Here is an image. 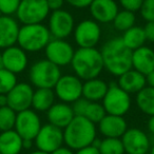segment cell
I'll return each mask as SVG.
<instances>
[{
	"mask_svg": "<svg viewBox=\"0 0 154 154\" xmlns=\"http://www.w3.org/2000/svg\"><path fill=\"white\" fill-rule=\"evenodd\" d=\"M103 68L114 76L119 77L132 69V51L125 45L120 37L109 39L100 50Z\"/></svg>",
	"mask_w": 154,
	"mask_h": 154,
	"instance_id": "1",
	"label": "cell"
},
{
	"mask_svg": "<svg viewBox=\"0 0 154 154\" xmlns=\"http://www.w3.org/2000/svg\"><path fill=\"white\" fill-rule=\"evenodd\" d=\"M96 138V126L84 116H74L63 129V143L71 150L91 146Z\"/></svg>",
	"mask_w": 154,
	"mask_h": 154,
	"instance_id": "2",
	"label": "cell"
},
{
	"mask_svg": "<svg viewBox=\"0 0 154 154\" xmlns=\"http://www.w3.org/2000/svg\"><path fill=\"white\" fill-rule=\"evenodd\" d=\"M71 66L75 75L84 80L97 78L105 69L100 51L95 48H79L76 50L71 61Z\"/></svg>",
	"mask_w": 154,
	"mask_h": 154,
	"instance_id": "3",
	"label": "cell"
},
{
	"mask_svg": "<svg viewBox=\"0 0 154 154\" xmlns=\"http://www.w3.org/2000/svg\"><path fill=\"white\" fill-rule=\"evenodd\" d=\"M51 40V34L42 23L24 24L19 29L17 43L26 52H39L45 49Z\"/></svg>",
	"mask_w": 154,
	"mask_h": 154,
	"instance_id": "4",
	"label": "cell"
},
{
	"mask_svg": "<svg viewBox=\"0 0 154 154\" xmlns=\"http://www.w3.org/2000/svg\"><path fill=\"white\" fill-rule=\"evenodd\" d=\"M60 76L59 66L48 59H41L33 63L29 72L31 84L37 89H54Z\"/></svg>",
	"mask_w": 154,
	"mask_h": 154,
	"instance_id": "5",
	"label": "cell"
},
{
	"mask_svg": "<svg viewBox=\"0 0 154 154\" xmlns=\"http://www.w3.org/2000/svg\"><path fill=\"white\" fill-rule=\"evenodd\" d=\"M101 105L103 106L107 114L124 116L126 113H128L131 107L130 94L120 89L117 84L112 82L108 88Z\"/></svg>",
	"mask_w": 154,
	"mask_h": 154,
	"instance_id": "6",
	"label": "cell"
},
{
	"mask_svg": "<svg viewBox=\"0 0 154 154\" xmlns=\"http://www.w3.org/2000/svg\"><path fill=\"white\" fill-rule=\"evenodd\" d=\"M50 10L47 0H21L16 12L18 20L22 24H37L49 16Z\"/></svg>",
	"mask_w": 154,
	"mask_h": 154,
	"instance_id": "7",
	"label": "cell"
},
{
	"mask_svg": "<svg viewBox=\"0 0 154 154\" xmlns=\"http://www.w3.org/2000/svg\"><path fill=\"white\" fill-rule=\"evenodd\" d=\"M54 93L61 103H73L82 97V82L76 75H61L54 87Z\"/></svg>",
	"mask_w": 154,
	"mask_h": 154,
	"instance_id": "8",
	"label": "cell"
},
{
	"mask_svg": "<svg viewBox=\"0 0 154 154\" xmlns=\"http://www.w3.org/2000/svg\"><path fill=\"white\" fill-rule=\"evenodd\" d=\"M101 37V29L93 19H85L74 28V40L82 49L95 48Z\"/></svg>",
	"mask_w": 154,
	"mask_h": 154,
	"instance_id": "9",
	"label": "cell"
},
{
	"mask_svg": "<svg viewBox=\"0 0 154 154\" xmlns=\"http://www.w3.org/2000/svg\"><path fill=\"white\" fill-rule=\"evenodd\" d=\"M34 143L37 150L51 154L56 149L60 148L63 143V130L51 124L41 126Z\"/></svg>",
	"mask_w": 154,
	"mask_h": 154,
	"instance_id": "10",
	"label": "cell"
},
{
	"mask_svg": "<svg viewBox=\"0 0 154 154\" xmlns=\"http://www.w3.org/2000/svg\"><path fill=\"white\" fill-rule=\"evenodd\" d=\"M74 28L75 21L70 12L61 9L52 12L50 15L48 29L55 39H66L74 32Z\"/></svg>",
	"mask_w": 154,
	"mask_h": 154,
	"instance_id": "11",
	"label": "cell"
},
{
	"mask_svg": "<svg viewBox=\"0 0 154 154\" xmlns=\"http://www.w3.org/2000/svg\"><path fill=\"white\" fill-rule=\"evenodd\" d=\"M41 120L34 110H24L18 112L14 130L20 135L22 139L34 140L41 128Z\"/></svg>",
	"mask_w": 154,
	"mask_h": 154,
	"instance_id": "12",
	"label": "cell"
},
{
	"mask_svg": "<svg viewBox=\"0 0 154 154\" xmlns=\"http://www.w3.org/2000/svg\"><path fill=\"white\" fill-rule=\"evenodd\" d=\"M45 57L49 61L57 66H64L71 64L74 56L73 47L64 39H52L45 49Z\"/></svg>",
	"mask_w": 154,
	"mask_h": 154,
	"instance_id": "13",
	"label": "cell"
},
{
	"mask_svg": "<svg viewBox=\"0 0 154 154\" xmlns=\"http://www.w3.org/2000/svg\"><path fill=\"white\" fill-rule=\"evenodd\" d=\"M120 139L127 154H147L151 147L148 135L137 128L128 129Z\"/></svg>",
	"mask_w": 154,
	"mask_h": 154,
	"instance_id": "14",
	"label": "cell"
},
{
	"mask_svg": "<svg viewBox=\"0 0 154 154\" xmlns=\"http://www.w3.org/2000/svg\"><path fill=\"white\" fill-rule=\"evenodd\" d=\"M33 93L34 90L31 85L26 82H17V85L7 94L8 106L16 113L30 109L32 107Z\"/></svg>",
	"mask_w": 154,
	"mask_h": 154,
	"instance_id": "15",
	"label": "cell"
},
{
	"mask_svg": "<svg viewBox=\"0 0 154 154\" xmlns=\"http://www.w3.org/2000/svg\"><path fill=\"white\" fill-rule=\"evenodd\" d=\"M3 68L14 74L23 72L28 66V56L26 52L20 47H10L2 52Z\"/></svg>",
	"mask_w": 154,
	"mask_h": 154,
	"instance_id": "16",
	"label": "cell"
},
{
	"mask_svg": "<svg viewBox=\"0 0 154 154\" xmlns=\"http://www.w3.org/2000/svg\"><path fill=\"white\" fill-rule=\"evenodd\" d=\"M89 9L93 20L100 23L112 22L118 13V5L114 0H93Z\"/></svg>",
	"mask_w": 154,
	"mask_h": 154,
	"instance_id": "17",
	"label": "cell"
},
{
	"mask_svg": "<svg viewBox=\"0 0 154 154\" xmlns=\"http://www.w3.org/2000/svg\"><path fill=\"white\" fill-rule=\"evenodd\" d=\"M98 130L106 138H122L128 130V125L124 116L106 114L98 122Z\"/></svg>",
	"mask_w": 154,
	"mask_h": 154,
	"instance_id": "18",
	"label": "cell"
},
{
	"mask_svg": "<svg viewBox=\"0 0 154 154\" xmlns=\"http://www.w3.org/2000/svg\"><path fill=\"white\" fill-rule=\"evenodd\" d=\"M19 24L12 16L0 17V49H8L17 43Z\"/></svg>",
	"mask_w": 154,
	"mask_h": 154,
	"instance_id": "19",
	"label": "cell"
},
{
	"mask_svg": "<svg viewBox=\"0 0 154 154\" xmlns=\"http://www.w3.org/2000/svg\"><path fill=\"white\" fill-rule=\"evenodd\" d=\"M49 124L63 130L74 118L72 107L66 103H54L47 111Z\"/></svg>",
	"mask_w": 154,
	"mask_h": 154,
	"instance_id": "20",
	"label": "cell"
},
{
	"mask_svg": "<svg viewBox=\"0 0 154 154\" xmlns=\"http://www.w3.org/2000/svg\"><path fill=\"white\" fill-rule=\"evenodd\" d=\"M132 69L147 75L154 70V51L149 47H143L132 51Z\"/></svg>",
	"mask_w": 154,
	"mask_h": 154,
	"instance_id": "21",
	"label": "cell"
},
{
	"mask_svg": "<svg viewBox=\"0 0 154 154\" xmlns=\"http://www.w3.org/2000/svg\"><path fill=\"white\" fill-rule=\"evenodd\" d=\"M118 87L127 92L128 94H135L143 90L146 84V76L141 73L135 71L134 69H130L118 77Z\"/></svg>",
	"mask_w": 154,
	"mask_h": 154,
	"instance_id": "22",
	"label": "cell"
},
{
	"mask_svg": "<svg viewBox=\"0 0 154 154\" xmlns=\"http://www.w3.org/2000/svg\"><path fill=\"white\" fill-rule=\"evenodd\" d=\"M109 86L107 82L103 79L93 78V79L86 80L82 82V97L89 101H96L103 100L106 93L108 91Z\"/></svg>",
	"mask_w": 154,
	"mask_h": 154,
	"instance_id": "23",
	"label": "cell"
},
{
	"mask_svg": "<svg viewBox=\"0 0 154 154\" xmlns=\"http://www.w3.org/2000/svg\"><path fill=\"white\" fill-rule=\"evenodd\" d=\"M22 150V138L14 129L0 132V153L19 154Z\"/></svg>",
	"mask_w": 154,
	"mask_h": 154,
	"instance_id": "24",
	"label": "cell"
},
{
	"mask_svg": "<svg viewBox=\"0 0 154 154\" xmlns=\"http://www.w3.org/2000/svg\"><path fill=\"white\" fill-rule=\"evenodd\" d=\"M55 96L53 89H37L33 93V109L38 112H47L55 103Z\"/></svg>",
	"mask_w": 154,
	"mask_h": 154,
	"instance_id": "25",
	"label": "cell"
},
{
	"mask_svg": "<svg viewBox=\"0 0 154 154\" xmlns=\"http://www.w3.org/2000/svg\"><path fill=\"white\" fill-rule=\"evenodd\" d=\"M120 38H122V42L125 43V45L131 51H134V50L143 47V43L147 41L143 29L136 26H132L126 32H124L122 37H120Z\"/></svg>",
	"mask_w": 154,
	"mask_h": 154,
	"instance_id": "26",
	"label": "cell"
},
{
	"mask_svg": "<svg viewBox=\"0 0 154 154\" xmlns=\"http://www.w3.org/2000/svg\"><path fill=\"white\" fill-rule=\"evenodd\" d=\"M136 105L143 113L154 116V88L145 87L136 95Z\"/></svg>",
	"mask_w": 154,
	"mask_h": 154,
	"instance_id": "27",
	"label": "cell"
},
{
	"mask_svg": "<svg viewBox=\"0 0 154 154\" xmlns=\"http://www.w3.org/2000/svg\"><path fill=\"white\" fill-rule=\"evenodd\" d=\"M135 14L133 12L126 11V10H122V11H118L117 15L115 16L113 22L114 28L116 29L119 32H126L127 30H129L130 28L134 26L135 24Z\"/></svg>",
	"mask_w": 154,
	"mask_h": 154,
	"instance_id": "28",
	"label": "cell"
},
{
	"mask_svg": "<svg viewBox=\"0 0 154 154\" xmlns=\"http://www.w3.org/2000/svg\"><path fill=\"white\" fill-rule=\"evenodd\" d=\"M100 154H125V149L120 138H103L98 147Z\"/></svg>",
	"mask_w": 154,
	"mask_h": 154,
	"instance_id": "29",
	"label": "cell"
},
{
	"mask_svg": "<svg viewBox=\"0 0 154 154\" xmlns=\"http://www.w3.org/2000/svg\"><path fill=\"white\" fill-rule=\"evenodd\" d=\"M16 113L9 106L0 108V132L13 130L16 122Z\"/></svg>",
	"mask_w": 154,
	"mask_h": 154,
	"instance_id": "30",
	"label": "cell"
},
{
	"mask_svg": "<svg viewBox=\"0 0 154 154\" xmlns=\"http://www.w3.org/2000/svg\"><path fill=\"white\" fill-rule=\"evenodd\" d=\"M106 114L107 113L105 111V108L101 103H96V101H89L84 117H86L91 122L96 125L105 117Z\"/></svg>",
	"mask_w": 154,
	"mask_h": 154,
	"instance_id": "31",
	"label": "cell"
},
{
	"mask_svg": "<svg viewBox=\"0 0 154 154\" xmlns=\"http://www.w3.org/2000/svg\"><path fill=\"white\" fill-rule=\"evenodd\" d=\"M17 85L16 74L2 69L0 70V94H8Z\"/></svg>",
	"mask_w": 154,
	"mask_h": 154,
	"instance_id": "32",
	"label": "cell"
},
{
	"mask_svg": "<svg viewBox=\"0 0 154 154\" xmlns=\"http://www.w3.org/2000/svg\"><path fill=\"white\" fill-rule=\"evenodd\" d=\"M21 0H0V13L3 16L16 14Z\"/></svg>",
	"mask_w": 154,
	"mask_h": 154,
	"instance_id": "33",
	"label": "cell"
},
{
	"mask_svg": "<svg viewBox=\"0 0 154 154\" xmlns=\"http://www.w3.org/2000/svg\"><path fill=\"white\" fill-rule=\"evenodd\" d=\"M139 12L147 22L154 21V0H143Z\"/></svg>",
	"mask_w": 154,
	"mask_h": 154,
	"instance_id": "34",
	"label": "cell"
},
{
	"mask_svg": "<svg viewBox=\"0 0 154 154\" xmlns=\"http://www.w3.org/2000/svg\"><path fill=\"white\" fill-rule=\"evenodd\" d=\"M88 103H89V100L85 99L84 97H82V98L77 99L76 101H74V103H73V106H71L74 115L75 116H84Z\"/></svg>",
	"mask_w": 154,
	"mask_h": 154,
	"instance_id": "35",
	"label": "cell"
},
{
	"mask_svg": "<svg viewBox=\"0 0 154 154\" xmlns=\"http://www.w3.org/2000/svg\"><path fill=\"white\" fill-rule=\"evenodd\" d=\"M143 0H119V3L124 10L135 13L136 11L140 10Z\"/></svg>",
	"mask_w": 154,
	"mask_h": 154,
	"instance_id": "36",
	"label": "cell"
},
{
	"mask_svg": "<svg viewBox=\"0 0 154 154\" xmlns=\"http://www.w3.org/2000/svg\"><path fill=\"white\" fill-rule=\"evenodd\" d=\"M143 29L145 32L146 40L149 42H154V21H148Z\"/></svg>",
	"mask_w": 154,
	"mask_h": 154,
	"instance_id": "37",
	"label": "cell"
},
{
	"mask_svg": "<svg viewBox=\"0 0 154 154\" xmlns=\"http://www.w3.org/2000/svg\"><path fill=\"white\" fill-rule=\"evenodd\" d=\"M66 2L73 8L76 9H85V8L90 7L93 0H66Z\"/></svg>",
	"mask_w": 154,
	"mask_h": 154,
	"instance_id": "38",
	"label": "cell"
},
{
	"mask_svg": "<svg viewBox=\"0 0 154 154\" xmlns=\"http://www.w3.org/2000/svg\"><path fill=\"white\" fill-rule=\"evenodd\" d=\"M48 7L49 10L52 12L58 11V10L62 9V5L64 3V0H47Z\"/></svg>",
	"mask_w": 154,
	"mask_h": 154,
	"instance_id": "39",
	"label": "cell"
},
{
	"mask_svg": "<svg viewBox=\"0 0 154 154\" xmlns=\"http://www.w3.org/2000/svg\"><path fill=\"white\" fill-rule=\"evenodd\" d=\"M75 154H100L98 151V149L93 146H88L86 148H82L80 150H77Z\"/></svg>",
	"mask_w": 154,
	"mask_h": 154,
	"instance_id": "40",
	"label": "cell"
},
{
	"mask_svg": "<svg viewBox=\"0 0 154 154\" xmlns=\"http://www.w3.org/2000/svg\"><path fill=\"white\" fill-rule=\"evenodd\" d=\"M51 154H75V153L73 152V150L70 149V148L63 147V146H61L60 148L56 149L54 152H52Z\"/></svg>",
	"mask_w": 154,
	"mask_h": 154,
	"instance_id": "41",
	"label": "cell"
},
{
	"mask_svg": "<svg viewBox=\"0 0 154 154\" xmlns=\"http://www.w3.org/2000/svg\"><path fill=\"white\" fill-rule=\"evenodd\" d=\"M146 84L148 85V87L154 88V70L146 75Z\"/></svg>",
	"mask_w": 154,
	"mask_h": 154,
	"instance_id": "42",
	"label": "cell"
},
{
	"mask_svg": "<svg viewBox=\"0 0 154 154\" xmlns=\"http://www.w3.org/2000/svg\"><path fill=\"white\" fill-rule=\"evenodd\" d=\"M148 129H149L150 133L154 136V116H150L149 120H148Z\"/></svg>",
	"mask_w": 154,
	"mask_h": 154,
	"instance_id": "43",
	"label": "cell"
},
{
	"mask_svg": "<svg viewBox=\"0 0 154 154\" xmlns=\"http://www.w3.org/2000/svg\"><path fill=\"white\" fill-rule=\"evenodd\" d=\"M33 143H34V140H31V139H22V148L26 150L31 149L33 146Z\"/></svg>",
	"mask_w": 154,
	"mask_h": 154,
	"instance_id": "44",
	"label": "cell"
},
{
	"mask_svg": "<svg viewBox=\"0 0 154 154\" xmlns=\"http://www.w3.org/2000/svg\"><path fill=\"white\" fill-rule=\"evenodd\" d=\"M8 106V96L7 94H0V108Z\"/></svg>",
	"mask_w": 154,
	"mask_h": 154,
	"instance_id": "45",
	"label": "cell"
},
{
	"mask_svg": "<svg viewBox=\"0 0 154 154\" xmlns=\"http://www.w3.org/2000/svg\"><path fill=\"white\" fill-rule=\"evenodd\" d=\"M29 154H49V153H45V152H42V151H40V150H36V151H33Z\"/></svg>",
	"mask_w": 154,
	"mask_h": 154,
	"instance_id": "46",
	"label": "cell"
},
{
	"mask_svg": "<svg viewBox=\"0 0 154 154\" xmlns=\"http://www.w3.org/2000/svg\"><path fill=\"white\" fill-rule=\"evenodd\" d=\"M3 68V60H2V55L0 54V70H2Z\"/></svg>",
	"mask_w": 154,
	"mask_h": 154,
	"instance_id": "47",
	"label": "cell"
},
{
	"mask_svg": "<svg viewBox=\"0 0 154 154\" xmlns=\"http://www.w3.org/2000/svg\"><path fill=\"white\" fill-rule=\"evenodd\" d=\"M149 153H150V154H154V143H152V145H151V147H150Z\"/></svg>",
	"mask_w": 154,
	"mask_h": 154,
	"instance_id": "48",
	"label": "cell"
},
{
	"mask_svg": "<svg viewBox=\"0 0 154 154\" xmlns=\"http://www.w3.org/2000/svg\"><path fill=\"white\" fill-rule=\"evenodd\" d=\"M1 16H2V15H1V13H0V17H1Z\"/></svg>",
	"mask_w": 154,
	"mask_h": 154,
	"instance_id": "49",
	"label": "cell"
},
{
	"mask_svg": "<svg viewBox=\"0 0 154 154\" xmlns=\"http://www.w3.org/2000/svg\"><path fill=\"white\" fill-rule=\"evenodd\" d=\"M0 154H1V153H0Z\"/></svg>",
	"mask_w": 154,
	"mask_h": 154,
	"instance_id": "50",
	"label": "cell"
}]
</instances>
